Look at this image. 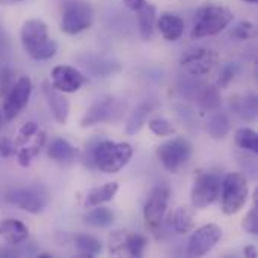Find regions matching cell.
I'll use <instances>...</instances> for the list:
<instances>
[{
	"mask_svg": "<svg viewBox=\"0 0 258 258\" xmlns=\"http://www.w3.org/2000/svg\"><path fill=\"white\" fill-rule=\"evenodd\" d=\"M20 39L24 51L35 60H47L57 53V42L50 38L47 24L39 18L23 23Z\"/></svg>",
	"mask_w": 258,
	"mask_h": 258,
	"instance_id": "6da1fadb",
	"label": "cell"
},
{
	"mask_svg": "<svg viewBox=\"0 0 258 258\" xmlns=\"http://www.w3.org/2000/svg\"><path fill=\"white\" fill-rule=\"evenodd\" d=\"M133 147L128 142H113V141H100L97 142L91 153V163L104 174L119 172L132 159Z\"/></svg>",
	"mask_w": 258,
	"mask_h": 258,
	"instance_id": "7a4b0ae2",
	"label": "cell"
},
{
	"mask_svg": "<svg viewBox=\"0 0 258 258\" xmlns=\"http://www.w3.org/2000/svg\"><path fill=\"white\" fill-rule=\"evenodd\" d=\"M233 17L234 15L231 9H228L227 6L215 5V3L203 5L195 12L190 38L200 39V38L218 35L233 21Z\"/></svg>",
	"mask_w": 258,
	"mask_h": 258,
	"instance_id": "3957f363",
	"label": "cell"
},
{
	"mask_svg": "<svg viewBox=\"0 0 258 258\" xmlns=\"http://www.w3.org/2000/svg\"><path fill=\"white\" fill-rule=\"evenodd\" d=\"M249 197L248 180L240 172H230L222 180L221 198H222V212L228 216L239 213Z\"/></svg>",
	"mask_w": 258,
	"mask_h": 258,
	"instance_id": "277c9868",
	"label": "cell"
},
{
	"mask_svg": "<svg viewBox=\"0 0 258 258\" xmlns=\"http://www.w3.org/2000/svg\"><path fill=\"white\" fill-rule=\"evenodd\" d=\"M194 147L184 138H172L157 147V159L163 168L172 174H177L192 157Z\"/></svg>",
	"mask_w": 258,
	"mask_h": 258,
	"instance_id": "5b68a950",
	"label": "cell"
},
{
	"mask_svg": "<svg viewBox=\"0 0 258 258\" xmlns=\"http://www.w3.org/2000/svg\"><path fill=\"white\" fill-rule=\"evenodd\" d=\"M94 9L88 2L73 0L63 6L60 29L67 35H77L92 26Z\"/></svg>",
	"mask_w": 258,
	"mask_h": 258,
	"instance_id": "8992f818",
	"label": "cell"
},
{
	"mask_svg": "<svg viewBox=\"0 0 258 258\" xmlns=\"http://www.w3.org/2000/svg\"><path fill=\"white\" fill-rule=\"evenodd\" d=\"M222 180L215 172H200L192 187V206L195 209H207L221 197Z\"/></svg>",
	"mask_w": 258,
	"mask_h": 258,
	"instance_id": "52a82bcc",
	"label": "cell"
},
{
	"mask_svg": "<svg viewBox=\"0 0 258 258\" xmlns=\"http://www.w3.org/2000/svg\"><path fill=\"white\" fill-rule=\"evenodd\" d=\"M169 197H171V190L166 184L156 186L150 192L148 200L144 207V219H145L147 228L151 233H157L159 228L162 227L165 213L168 210Z\"/></svg>",
	"mask_w": 258,
	"mask_h": 258,
	"instance_id": "ba28073f",
	"label": "cell"
},
{
	"mask_svg": "<svg viewBox=\"0 0 258 258\" xmlns=\"http://www.w3.org/2000/svg\"><path fill=\"white\" fill-rule=\"evenodd\" d=\"M6 200L20 207L21 210L36 215L41 213L48 204V192L44 186H29L14 189L8 194Z\"/></svg>",
	"mask_w": 258,
	"mask_h": 258,
	"instance_id": "9c48e42d",
	"label": "cell"
},
{
	"mask_svg": "<svg viewBox=\"0 0 258 258\" xmlns=\"http://www.w3.org/2000/svg\"><path fill=\"white\" fill-rule=\"evenodd\" d=\"M124 109H125V103L118 98L107 97V98L98 100L86 110V113L83 115V118L80 121V125L83 128H86V127H92L95 124L116 121L121 116V113L124 112Z\"/></svg>",
	"mask_w": 258,
	"mask_h": 258,
	"instance_id": "30bf717a",
	"label": "cell"
},
{
	"mask_svg": "<svg viewBox=\"0 0 258 258\" xmlns=\"http://www.w3.org/2000/svg\"><path fill=\"white\" fill-rule=\"evenodd\" d=\"M32 95V80L29 76H21L14 86L11 88V91L8 92V95L3 98V115L6 121H12L15 119L23 109L27 106L29 100Z\"/></svg>",
	"mask_w": 258,
	"mask_h": 258,
	"instance_id": "8fae6325",
	"label": "cell"
},
{
	"mask_svg": "<svg viewBox=\"0 0 258 258\" xmlns=\"http://www.w3.org/2000/svg\"><path fill=\"white\" fill-rule=\"evenodd\" d=\"M180 65L190 76H206L219 65V54L212 48L190 50L183 54Z\"/></svg>",
	"mask_w": 258,
	"mask_h": 258,
	"instance_id": "7c38bea8",
	"label": "cell"
},
{
	"mask_svg": "<svg viewBox=\"0 0 258 258\" xmlns=\"http://www.w3.org/2000/svg\"><path fill=\"white\" fill-rule=\"evenodd\" d=\"M222 230L216 224H207L201 228L195 230L187 243V255L189 257H204L209 254L221 240Z\"/></svg>",
	"mask_w": 258,
	"mask_h": 258,
	"instance_id": "4fadbf2b",
	"label": "cell"
},
{
	"mask_svg": "<svg viewBox=\"0 0 258 258\" xmlns=\"http://www.w3.org/2000/svg\"><path fill=\"white\" fill-rule=\"evenodd\" d=\"M50 83L63 94L79 91L86 83V76L70 65H57L50 73Z\"/></svg>",
	"mask_w": 258,
	"mask_h": 258,
	"instance_id": "5bb4252c",
	"label": "cell"
},
{
	"mask_svg": "<svg viewBox=\"0 0 258 258\" xmlns=\"http://www.w3.org/2000/svg\"><path fill=\"white\" fill-rule=\"evenodd\" d=\"M42 92H44L45 101H47V104H48V107L51 110L53 118L59 124H65L67 119H68V115H70V101L50 82L42 83Z\"/></svg>",
	"mask_w": 258,
	"mask_h": 258,
	"instance_id": "9a60e30c",
	"label": "cell"
},
{
	"mask_svg": "<svg viewBox=\"0 0 258 258\" xmlns=\"http://www.w3.org/2000/svg\"><path fill=\"white\" fill-rule=\"evenodd\" d=\"M157 29L166 41H177L184 33V20L171 12H165L157 20Z\"/></svg>",
	"mask_w": 258,
	"mask_h": 258,
	"instance_id": "2e32d148",
	"label": "cell"
},
{
	"mask_svg": "<svg viewBox=\"0 0 258 258\" xmlns=\"http://www.w3.org/2000/svg\"><path fill=\"white\" fill-rule=\"evenodd\" d=\"M29 230L27 227L18 219H3L0 221V239L11 245H21L27 240Z\"/></svg>",
	"mask_w": 258,
	"mask_h": 258,
	"instance_id": "e0dca14e",
	"label": "cell"
},
{
	"mask_svg": "<svg viewBox=\"0 0 258 258\" xmlns=\"http://www.w3.org/2000/svg\"><path fill=\"white\" fill-rule=\"evenodd\" d=\"M168 224L177 234H189L195 228L194 212L189 207H177L168 216Z\"/></svg>",
	"mask_w": 258,
	"mask_h": 258,
	"instance_id": "ac0fdd59",
	"label": "cell"
},
{
	"mask_svg": "<svg viewBox=\"0 0 258 258\" xmlns=\"http://www.w3.org/2000/svg\"><path fill=\"white\" fill-rule=\"evenodd\" d=\"M77 148L62 138L51 141V144L47 147V156L56 163H71L77 157Z\"/></svg>",
	"mask_w": 258,
	"mask_h": 258,
	"instance_id": "d6986e66",
	"label": "cell"
},
{
	"mask_svg": "<svg viewBox=\"0 0 258 258\" xmlns=\"http://www.w3.org/2000/svg\"><path fill=\"white\" fill-rule=\"evenodd\" d=\"M44 142H45V133L41 132V130H38V133H36L27 144H24V145H21L20 148H17L15 153H17V159H18L20 166L27 168V166L32 163V159H33L36 154H39V151H41Z\"/></svg>",
	"mask_w": 258,
	"mask_h": 258,
	"instance_id": "ffe728a7",
	"label": "cell"
},
{
	"mask_svg": "<svg viewBox=\"0 0 258 258\" xmlns=\"http://www.w3.org/2000/svg\"><path fill=\"white\" fill-rule=\"evenodd\" d=\"M118 189H119L118 183H106L100 187L91 189L85 197V207L92 209V207H97V206L112 201L115 198V195L118 194Z\"/></svg>",
	"mask_w": 258,
	"mask_h": 258,
	"instance_id": "44dd1931",
	"label": "cell"
},
{
	"mask_svg": "<svg viewBox=\"0 0 258 258\" xmlns=\"http://www.w3.org/2000/svg\"><path fill=\"white\" fill-rule=\"evenodd\" d=\"M138 14V24H139V33L144 41H150L154 35L156 29V6L151 3H145L142 8L136 11Z\"/></svg>",
	"mask_w": 258,
	"mask_h": 258,
	"instance_id": "7402d4cb",
	"label": "cell"
},
{
	"mask_svg": "<svg viewBox=\"0 0 258 258\" xmlns=\"http://www.w3.org/2000/svg\"><path fill=\"white\" fill-rule=\"evenodd\" d=\"M231 107L234 112L246 119V121H255L257 118V97L254 94L248 95H234L231 97Z\"/></svg>",
	"mask_w": 258,
	"mask_h": 258,
	"instance_id": "603a6c76",
	"label": "cell"
},
{
	"mask_svg": "<svg viewBox=\"0 0 258 258\" xmlns=\"http://www.w3.org/2000/svg\"><path fill=\"white\" fill-rule=\"evenodd\" d=\"M85 224L95 227V228H107L113 224L115 221V215L110 209L107 207H92V210H89L85 215Z\"/></svg>",
	"mask_w": 258,
	"mask_h": 258,
	"instance_id": "cb8c5ba5",
	"label": "cell"
},
{
	"mask_svg": "<svg viewBox=\"0 0 258 258\" xmlns=\"http://www.w3.org/2000/svg\"><path fill=\"white\" fill-rule=\"evenodd\" d=\"M150 110H151V106L148 103H142L139 104L130 115L127 124H125V135L128 136H135L145 124L148 115H150Z\"/></svg>",
	"mask_w": 258,
	"mask_h": 258,
	"instance_id": "d4e9b609",
	"label": "cell"
},
{
	"mask_svg": "<svg viewBox=\"0 0 258 258\" xmlns=\"http://www.w3.org/2000/svg\"><path fill=\"white\" fill-rule=\"evenodd\" d=\"M207 133L213 139H224L230 133V119L225 113H215L207 122Z\"/></svg>",
	"mask_w": 258,
	"mask_h": 258,
	"instance_id": "484cf974",
	"label": "cell"
},
{
	"mask_svg": "<svg viewBox=\"0 0 258 258\" xmlns=\"http://www.w3.org/2000/svg\"><path fill=\"white\" fill-rule=\"evenodd\" d=\"M74 243H76L79 254L83 257H95L103 249L100 240L95 239L94 236H89V234H77L74 237Z\"/></svg>",
	"mask_w": 258,
	"mask_h": 258,
	"instance_id": "4316f807",
	"label": "cell"
},
{
	"mask_svg": "<svg viewBox=\"0 0 258 258\" xmlns=\"http://www.w3.org/2000/svg\"><path fill=\"white\" fill-rule=\"evenodd\" d=\"M234 142L239 148L249 151L252 154L258 153V136L257 132L248 127H242L234 135Z\"/></svg>",
	"mask_w": 258,
	"mask_h": 258,
	"instance_id": "83f0119b",
	"label": "cell"
},
{
	"mask_svg": "<svg viewBox=\"0 0 258 258\" xmlns=\"http://www.w3.org/2000/svg\"><path fill=\"white\" fill-rule=\"evenodd\" d=\"M147 239L142 234H127L124 237V249L132 257H142L147 249Z\"/></svg>",
	"mask_w": 258,
	"mask_h": 258,
	"instance_id": "f1b7e54d",
	"label": "cell"
},
{
	"mask_svg": "<svg viewBox=\"0 0 258 258\" xmlns=\"http://www.w3.org/2000/svg\"><path fill=\"white\" fill-rule=\"evenodd\" d=\"M148 127L156 136H160V138L172 136L177 132V127L174 125V122L166 118H154L148 122Z\"/></svg>",
	"mask_w": 258,
	"mask_h": 258,
	"instance_id": "f546056e",
	"label": "cell"
},
{
	"mask_svg": "<svg viewBox=\"0 0 258 258\" xmlns=\"http://www.w3.org/2000/svg\"><path fill=\"white\" fill-rule=\"evenodd\" d=\"M200 104L204 110H216L221 106V95L216 86H209L200 97Z\"/></svg>",
	"mask_w": 258,
	"mask_h": 258,
	"instance_id": "4dcf8cb0",
	"label": "cell"
},
{
	"mask_svg": "<svg viewBox=\"0 0 258 258\" xmlns=\"http://www.w3.org/2000/svg\"><path fill=\"white\" fill-rule=\"evenodd\" d=\"M257 197H258V190L255 189L254 192V206L252 209L248 212V215L243 218V222H242V228L252 234V236H257L258 234V209H257Z\"/></svg>",
	"mask_w": 258,
	"mask_h": 258,
	"instance_id": "1f68e13d",
	"label": "cell"
},
{
	"mask_svg": "<svg viewBox=\"0 0 258 258\" xmlns=\"http://www.w3.org/2000/svg\"><path fill=\"white\" fill-rule=\"evenodd\" d=\"M38 130H39V127H38V124L35 122V121H30V122H26L21 128H20V132H18V136L15 138V142H14V150H17V148H20L21 145H24V144H27L36 133H38Z\"/></svg>",
	"mask_w": 258,
	"mask_h": 258,
	"instance_id": "d6a6232c",
	"label": "cell"
},
{
	"mask_svg": "<svg viewBox=\"0 0 258 258\" xmlns=\"http://www.w3.org/2000/svg\"><path fill=\"white\" fill-rule=\"evenodd\" d=\"M231 36L240 39V41H248V39H252L257 36V27L254 23L251 21H240L234 30L231 32Z\"/></svg>",
	"mask_w": 258,
	"mask_h": 258,
	"instance_id": "836d02e7",
	"label": "cell"
},
{
	"mask_svg": "<svg viewBox=\"0 0 258 258\" xmlns=\"http://www.w3.org/2000/svg\"><path fill=\"white\" fill-rule=\"evenodd\" d=\"M12 71L9 68H3L0 73V95L2 98H5L8 95V92L11 91V88L14 86V77H12Z\"/></svg>",
	"mask_w": 258,
	"mask_h": 258,
	"instance_id": "e575fe53",
	"label": "cell"
},
{
	"mask_svg": "<svg viewBox=\"0 0 258 258\" xmlns=\"http://www.w3.org/2000/svg\"><path fill=\"white\" fill-rule=\"evenodd\" d=\"M236 73H237V67L234 63L225 65L222 68V71H221V76H219V82H218L219 83V88H227L233 82Z\"/></svg>",
	"mask_w": 258,
	"mask_h": 258,
	"instance_id": "d590c367",
	"label": "cell"
},
{
	"mask_svg": "<svg viewBox=\"0 0 258 258\" xmlns=\"http://www.w3.org/2000/svg\"><path fill=\"white\" fill-rule=\"evenodd\" d=\"M14 142L8 138L0 139V156L2 157H11L14 154Z\"/></svg>",
	"mask_w": 258,
	"mask_h": 258,
	"instance_id": "8d00e7d4",
	"label": "cell"
},
{
	"mask_svg": "<svg viewBox=\"0 0 258 258\" xmlns=\"http://www.w3.org/2000/svg\"><path fill=\"white\" fill-rule=\"evenodd\" d=\"M17 246L18 245H11V243L2 246L0 248V257H20L21 255V251L17 249Z\"/></svg>",
	"mask_w": 258,
	"mask_h": 258,
	"instance_id": "74e56055",
	"label": "cell"
},
{
	"mask_svg": "<svg viewBox=\"0 0 258 258\" xmlns=\"http://www.w3.org/2000/svg\"><path fill=\"white\" fill-rule=\"evenodd\" d=\"M122 3H124L130 11L136 12L139 8H142V6L147 3V0H122Z\"/></svg>",
	"mask_w": 258,
	"mask_h": 258,
	"instance_id": "f35d334b",
	"label": "cell"
},
{
	"mask_svg": "<svg viewBox=\"0 0 258 258\" xmlns=\"http://www.w3.org/2000/svg\"><path fill=\"white\" fill-rule=\"evenodd\" d=\"M243 254H245V257L257 258V248L254 245H249L243 249Z\"/></svg>",
	"mask_w": 258,
	"mask_h": 258,
	"instance_id": "ab89813d",
	"label": "cell"
},
{
	"mask_svg": "<svg viewBox=\"0 0 258 258\" xmlns=\"http://www.w3.org/2000/svg\"><path fill=\"white\" fill-rule=\"evenodd\" d=\"M23 0H0V5H5V6H11V5H17Z\"/></svg>",
	"mask_w": 258,
	"mask_h": 258,
	"instance_id": "60d3db41",
	"label": "cell"
},
{
	"mask_svg": "<svg viewBox=\"0 0 258 258\" xmlns=\"http://www.w3.org/2000/svg\"><path fill=\"white\" fill-rule=\"evenodd\" d=\"M5 115H3V110L0 109V132H2V128H3V125H5Z\"/></svg>",
	"mask_w": 258,
	"mask_h": 258,
	"instance_id": "b9f144b4",
	"label": "cell"
},
{
	"mask_svg": "<svg viewBox=\"0 0 258 258\" xmlns=\"http://www.w3.org/2000/svg\"><path fill=\"white\" fill-rule=\"evenodd\" d=\"M38 257L39 258H51L53 255H51V254H47V252H44V254H38Z\"/></svg>",
	"mask_w": 258,
	"mask_h": 258,
	"instance_id": "7bdbcfd3",
	"label": "cell"
},
{
	"mask_svg": "<svg viewBox=\"0 0 258 258\" xmlns=\"http://www.w3.org/2000/svg\"><path fill=\"white\" fill-rule=\"evenodd\" d=\"M245 2H248V3H257V0H245Z\"/></svg>",
	"mask_w": 258,
	"mask_h": 258,
	"instance_id": "ee69618b",
	"label": "cell"
}]
</instances>
